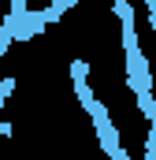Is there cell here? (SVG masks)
I'll list each match as a JSON object with an SVG mask.
<instances>
[{
  "mask_svg": "<svg viewBox=\"0 0 156 160\" xmlns=\"http://www.w3.org/2000/svg\"><path fill=\"white\" fill-rule=\"evenodd\" d=\"M11 89H15V78H4V82H0V108H4V101H7Z\"/></svg>",
  "mask_w": 156,
  "mask_h": 160,
  "instance_id": "cell-1",
  "label": "cell"
}]
</instances>
